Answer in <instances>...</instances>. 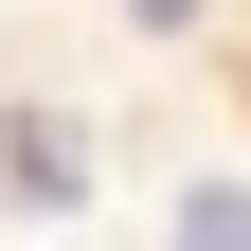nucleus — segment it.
<instances>
[{
	"label": "nucleus",
	"mask_w": 251,
	"mask_h": 251,
	"mask_svg": "<svg viewBox=\"0 0 251 251\" xmlns=\"http://www.w3.org/2000/svg\"><path fill=\"white\" fill-rule=\"evenodd\" d=\"M0 179H18L36 215H72V198H90V144H72V108H18V126H0Z\"/></svg>",
	"instance_id": "nucleus-1"
},
{
	"label": "nucleus",
	"mask_w": 251,
	"mask_h": 251,
	"mask_svg": "<svg viewBox=\"0 0 251 251\" xmlns=\"http://www.w3.org/2000/svg\"><path fill=\"white\" fill-rule=\"evenodd\" d=\"M162 251H251V179H198V198L162 215Z\"/></svg>",
	"instance_id": "nucleus-2"
},
{
	"label": "nucleus",
	"mask_w": 251,
	"mask_h": 251,
	"mask_svg": "<svg viewBox=\"0 0 251 251\" xmlns=\"http://www.w3.org/2000/svg\"><path fill=\"white\" fill-rule=\"evenodd\" d=\"M126 18H144V36H179V18H198V0H126Z\"/></svg>",
	"instance_id": "nucleus-3"
}]
</instances>
